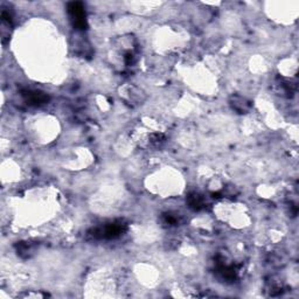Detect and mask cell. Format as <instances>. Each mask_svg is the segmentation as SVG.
Listing matches in <instances>:
<instances>
[{
  "instance_id": "cell-1",
  "label": "cell",
  "mask_w": 299,
  "mask_h": 299,
  "mask_svg": "<svg viewBox=\"0 0 299 299\" xmlns=\"http://www.w3.org/2000/svg\"><path fill=\"white\" fill-rule=\"evenodd\" d=\"M68 13L70 15V19L75 27L78 28V30H86V11H84L82 2H70L68 5Z\"/></svg>"
},
{
  "instance_id": "cell-2",
  "label": "cell",
  "mask_w": 299,
  "mask_h": 299,
  "mask_svg": "<svg viewBox=\"0 0 299 299\" xmlns=\"http://www.w3.org/2000/svg\"><path fill=\"white\" fill-rule=\"evenodd\" d=\"M26 97H27V102H30L31 104H35V105L43 104V103L48 100V97H47L45 94L39 93V91H30V93L26 94Z\"/></svg>"
}]
</instances>
